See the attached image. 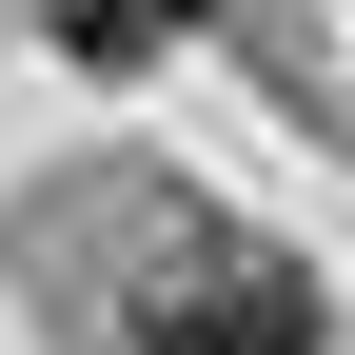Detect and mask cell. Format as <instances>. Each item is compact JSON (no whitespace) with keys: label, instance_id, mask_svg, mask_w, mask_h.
<instances>
[{"label":"cell","instance_id":"obj_1","mask_svg":"<svg viewBox=\"0 0 355 355\" xmlns=\"http://www.w3.org/2000/svg\"><path fill=\"white\" fill-rule=\"evenodd\" d=\"M139 355H316V277L296 257H178V277L139 296Z\"/></svg>","mask_w":355,"mask_h":355},{"label":"cell","instance_id":"obj_2","mask_svg":"<svg viewBox=\"0 0 355 355\" xmlns=\"http://www.w3.org/2000/svg\"><path fill=\"white\" fill-rule=\"evenodd\" d=\"M198 20H217V0H40V40H60L79 79H139L158 40H198Z\"/></svg>","mask_w":355,"mask_h":355}]
</instances>
